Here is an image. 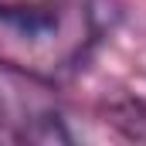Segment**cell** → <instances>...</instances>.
I'll return each instance as SVG.
<instances>
[{
  "label": "cell",
  "instance_id": "7a4b0ae2",
  "mask_svg": "<svg viewBox=\"0 0 146 146\" xmlns=\"http://www.w3.org/2000/svg\"><path fill=\"white\" fill-rule=\"evenodd\" d=\"M65 119L58 109H34L17 119V143H72Z\"/></svg>",
  "mask_w": 146,
  "mask_h": 146
},
{
  "label": "cell",
  "instance_id": "6da1fadb",
  "mask_svg": "<svg viewBox=\"0 0 146 146\" xmlns=\"http://www.w3.org/2000/svg\"><path fill=\"white\" fill-rule=\"evenodd\" d=\"M115 17L112 0H58L37 14L0 21V65L54 85L85 68Z\"/></svg>",
  "mask_w": 146,
  "mask_h": 146
},
{
  "label": "cell",
  "instance_id": "3957f363",
  "mask_svg": "<svg viewBox=\"0 0 146 146\" xmlns=\"http://www.w3.org/2000/svg\"><path fill=\"white\" fill-rule=\"evenodd\" d=\"M106 115L126 139L146 143V102L143 99H119L106 109Z\"/></svg>",
  "mask_w": 146,
  "mask_h": 146
},
{
  "label": "cell",
  "instance_id": "5b68a950",
  "mask_svg": "<svg viewBox=\"0 0 146 146\" xmlns=\"http://www.w3.org/2000/svg\"><path fill=\"white\" fill-rule=\"evenodd\" d=\"M0 139H17V119L10 115V106L0 95Z\"/></svg>",
  "mask_w": 146,
  "mask_h": 146
},
{
  "label": "cell",
  "instance_id": "277c9868",
  "mask_svg": "<svg viewBox=\"0 0 146 146\" xmlns=\"http://www.w3.org/2000/svg\"><path fill=\"white\" fill-rule=\"evenodd\" d=\"M58 0H0V21H10V17H24V14H37L44 7H51Z\"/></svg>",
  "mask_w": 146,
  "mask_h": 146
}]
</instances>
